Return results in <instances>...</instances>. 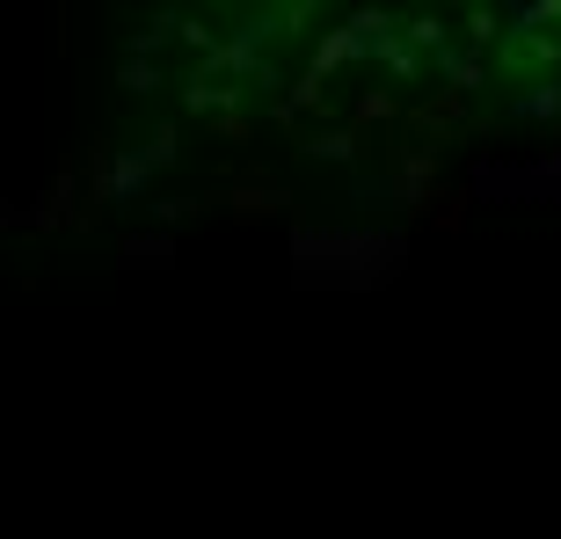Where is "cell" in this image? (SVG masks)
Here are the masks:
<instances>
[{
	"label": "cell",
	"instance_id": "obj_1",
	"mask_svg": "<svg viewBox=\"0 0 561 539\" xmlns=\"http://www.w3.org/2000/svg\"><path fill=\"white\" fill-rule=\"evenodd\" d=\"M409 241L394 227H291V285L307 291H373L387 277H401Z\"/></svg>",
	"mask_w": 561,
	"mask_h": 539
},
{
	"label": "cell",
	"instance_id": "obj_2",
	"mask_svg": "<svg viewBox=\"0 0 561 539\" xmlns=\"http://www.w3.org/2000/svg\"><path fill=\"white\" fill-rule=\"evenodd\" d=\"M474 197L496 205H561V153H533V161H474Z\"/></svg>",
	"mask_w": 561,
	"mask_h": 539
},
{
	"label": "cell",
	"instance_id": "obj_3",
	"mask_svg": "<svg viewBox=\"0 0 561 539\" xmlns=\"http://www.w3.org/2000/svg\"><path fill=\"white\" fill-rule=\"evenodd\" d=\"M168 161H175V131H153L146 153H117V161H103V197H110V205H125L131 190H139L153 168H168Z\"/></svg>",
	"mask_w": 561,
	"mask_h": 539
},
{
	"label": "cell",
	"instance_id": "obj_4",
	"mask_svg": "<svg viewBox=\"0 0 561 539\" xmlns=\"http://www.w3.org/2000/svg\"><path fill=\"white\" fill-rule=\"evenodd\" d=\"M511 117H518V125H547V117H561V81H533L525 95H511Z\"/></svg>",
	"mask_w": 561,
	"mask_h": 539
},
{
	"label": "cell",
	"instance_id": "obj_5",
	"mask_svg": "<svg viewBox=\"0 0 561 539\" xmlns=\"http://www.w3.org/2000/svg\"><path fill=\"white\" fill-rule=\"evenodd\" d=\"M168 255H175L168 233H131V241H125V263L131 270H168Z\"/></svg>",
	"mask_w": 561,
	"mask_h": 539
},
{
	"label": "cell",
	"instance_id": "obj_6",
	"mask_svg": "<svg viewBox=\"0 0 561 539\" xmlns=\"http://www.w3.org/2000/svg\"><path fill=\"white\" fill-rule=\"evenodd\" d=\"M351 197H357L365 211H394V205H401V190L387 183V175H351Z\"/></svg>",
	"mask_w": 561,
	"mask_h": 539
},
{
	"label": "cell",
	"instance_id": "obj_7",
	"mask_svg": "<svg viewBox=\"0 0 561 539\" xmlns=\"http://www.w3.org/2000/svg\"><path fill=\"white\" fill-rule=\"evenodd\" d=\"M401 37H409V44H423V51H437V59L453 51V44H445V22H437V15H416L409 30H401Z\"/></svg>",
	"mask_w": 561,
	"mask_h": 539
},
{
	"label": "cell",
	"instance_id": "obj_8",
	"mask_svg": "<svg viewBox=\"0 0 561 539\" xmlns=\"http://www.w3.org/2000/svg\"><path fill=\"white\" fill-rule=\"evenodd\" d=\"M125 88L131 95H153V88H161V66L153 59H125Z\"/></svg>",
	"mask_w": 561,
	"mask_h": 539
},
{
	"label": "cell",
	"instance_id": "obj_9",
	"mask_svg": "<svg viewBox=\"0 0 561 539\" xmlns=\"http://www.w3.org/2000/svg\"><path fill=\"white\" fill-rule=\"evenodd\" d=\"M511 22H518V30H533V22H561V0H525V8H511Z\"/></svg>",
	"mask_w": 561,
	"mask_h": 539
},
{
	"label": "cell",
	"instance_id": "obj_10",
	"mask_svg": "<svg viewBox=\"0 0 561 539\" xmlns=\"http://www.w3.org/2000/svg\"><path fill=\"white\" fill-rule=\"evenodd\" d=\"M437 66H445V73H453L459 88H474V81H481V66H474V51H445V59H437Z\"/></svg>",
	"mask_w": 561,
	"mask_h": 539
},
{
	"label": "cell",
	"instance_id": "obj_11",
	"mask_svg": "<svg viewBox=\"0 0 561 539\" xmlns=\"http://www.w3.org/2000/svg\"><path fill=\"white\" fill-rule=\"evenodd\" d=\"M307 153H329V161H351V139H343V131H329V139H313Z\"/></svg>",
	"mask_w": 561,
	"mask_h": 539
}]
</instances>
